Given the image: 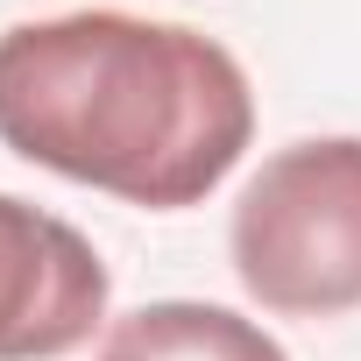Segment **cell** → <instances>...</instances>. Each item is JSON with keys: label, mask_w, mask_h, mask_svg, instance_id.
I'll return each instance as SVG.
<instances>
[{"label": "cell", "mask_w": 361, "mask_h": 361, "mask_svg": "<svg viewBox=\"0 0 361 361\" xmlns=\"http://www.w3.org/2000/svg\"><path fill=\"white\" fill-rule=\"evenodd\" d=\"M241 290L276 319H340L361 305V135H312L241 185L227 220Z\"/></svg>", "instance_id": "7a4b0ae2"}, {"label": "cell", "mask_w": 361, "mask_h": 361, "mask_svg": "<svg viewBox=\"0 0 361 361\" xmlns=\"http://www.w3.org/2000/svg\"><path fill=\"white\" fill-rule=\"evenodd\" d=\"M106 298L114 276L71 220L0 192V361L78 354L106 326Z\"/></svg>", "instance_id": "3957f363"}, {"label": "cell", "mask_w": 361, "mask_h": 361, "mask_svg": "<svg viewBox=\"0 0 361 361\" xmlns=\"http://www.w3.org/2000/svg\"><path fill=\"white\" fill-rule=\"evenodd\" d=\"M0 142L71 185L185 213L255 142V92L227 43L185 22L78 8L0 36Z\"/></svg>", "instance_id": "6da1fadb"}, {"label": "cell", "mask_w": 361, "mask_h": 361, "mask_svg": "<svg viewBox=\"0 0 361 361\" xmlns=\"http://www.w3.org/2000/svg\"><path fill=\"white\" fill-rule=\"evenodd\" d=\"M99 361H290V354L276 333H262L255 319H241L227 305L156 298L106 326Z\"/></svg>", "instance_id": "277c9868"}]
</instances>
